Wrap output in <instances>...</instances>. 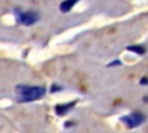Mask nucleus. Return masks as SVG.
<instances>
[{"mask_svg":"<svg viewBox=\"0 0 148 133\" xmlns=\"http://www.w3.org/2000/svg\"><path fill=\"white\" fill-rule=\"evenodd\" d=\"M76 104V101H71L68 103H62V104H58L54 106V112L58 116H65L67 114Z\"/></svg>","mask_w":148,"mask_h":133,"instance_id":"20e7f679","label":"nucleus"},{"mask_svg":"<svg viewBox=\"0 0 148 133\" xmlns=\"http://www.w3.org/2000/svg\"><path fill=\"white\" fill-rule=\"evenodd\" d=\"M60 90H62V87H61V86H59L58 83H52V86H51V88H50V91H51L52 94L58 93V91H60Z\"/></svg>","mask_w":148,"mask_h":133,"instance_id":"0eeeda50","label":"nucleus"},{"mask_svg":"<svg viewBox=\"0 0 148 133\" xmlns=\"http://www.w3.org/2000/svg\"><path fill=\"white\" fill-rule=\"evenodd\" d=\"M142 101L146 103V104H148V95H146V96H143L142 97Z\"/></svg>","mask_w":148,"mask_h":133,"instance_id":"9d476101","label":"nucleus"},{"mask_svg":"<svg viewBox=\"0 0 148 133\" xmlns=\"http://www.w3.org/2000/svg\"><path fill=\"white\" fill-rule=\"evenodd\" d=\"M140 84L141 86H148V76H142L140 79Z\"/></svg>","mask_w":148,"mask_h":133,"instance_id":"1a4fd4ad","label":"nucleus"},{"mask_svg":"<svg viewBox=\"0 0 148 133\" xmlns=\"http://www.w3.org/2000/svg\"><path fill=\"white\" fill-rule=\"evenodd\" d=\"M76 2H77V1H75V0H66V1H62V2L59 5V9H60V12H62V13H68V12L76 5Z\"/></svg>","mask_w":148,"mask_h":133,"instance_id":"39448f33","label":"nucleus"},{"mask_svg":"<svg viewBox=\"0 0 148 133\" xmlns=\"http://www.w3.org/2000/svg\"><path fill=\"white\" fill-rule=\"evenodd\" d=\"M46 94V88L42 86L17 84L15 87V97L18 103H30L43 98Z\"/></svg>","mask_w":148,"mask_h":133,"instance_id":"f257e3e1","label":"nucleus"},{"mask_svg":"<svg viewBox=\"0 0 148 133\" xmlns=\"http://www.w3.org/2000/svg\"><path fill=\"white\" fill-rule=\"evenodd\" d=\"M120 65H123V61L119 60V59H116V60L109 62L108 64V67H117V66H120Z\"/></svg>","mask_w":148,"mask_h":133,"instance_id":"6e6552de","label":"nucleus"},{"mask_svg":"<svg viewBox=\"0 0 148 133\" xmlns=\"http://www.w3.org/2000/svg\"><path fill=\"white\" fill-rule=\"evenodd\" d=\"M120 121L128 128H135L146 121V114L141 111H133L128 114L120 117Z\"/></svg>","mask_w":148,"mask_h":133,"instance_id":"7ed1b4c3","label":"nucleus"},{"mask_svg":"<svg viewBox=\"0 0 148 133\" xmlns=\"http://www.w3.org/2000/svg\"><path fill=\"white\" fill-rule=\"evenodd\" d=\"M127 51H131L135 54H139V56H142L146 53V47L142 46V45H130L126 47Z\"/></svg>","mask_w":148,"mask_h":133,"instance_id":"423d86ee","label":"nucleus"},{"mask_svg":"<svg viewBox=\"0 0 148 133\" xmlns=\"http://www.w3.org/2000/svg\"><path fill=\"white\" fill-rule=\"evenodd\" d=\"M14 15L16 17L17 23H20L22 25H32L40 19V14L36 10H32V9H30V10L15 9Z\"/></svg>","mask_w":148,"mask_h":133,"instance_id":"f03ea898","label":"nucleus"}]
</instances>
